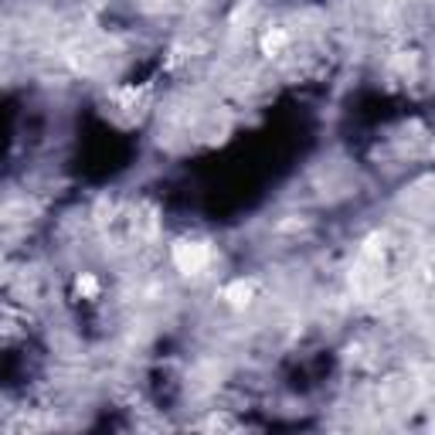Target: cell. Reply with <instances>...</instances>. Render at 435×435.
<instances>
[{"mask_svg": "<svg viewBox=\"0 0 435 435\" xmlns=\"http://www.w3.org/2000/svg\"><path fill=\"white\" fill-rule=\"evenodd\" d=\"M207 259H211V252L201 241H181V245H174V262H177L181 272H201L207 266Z\"/></svg>", "mask_w": 435, "mask_h": 435, "instance_id": "cell-1", "label": "cell"}, {"mask_svg": "<svg viewBox=\"0 0 435 435\" xmlns=\"http://www.w3.org/2000/svg\"><path fill=\"white\" fill-rule=\"evenodd\" d=\"M248 296H252V282H245V279H238V282H232V286L225 289V299H228L232 306H245Z\"/></svg>", "mask_w": 435, "mask_h": 435, "instance_id": "cell-2", "label": "cell"}, {"mask_svg": "<svg viewBox=\"0 0 435 435\" xmlns=\"http://www.w3.org/2000/svg\"><path fill=\"white\" fill-rule=\"evenodd\" d=\"M282 44H286V31H272V35H266V41H262V48H266L269 55H276Z\"/></svg>", "mask_w": 435, "mask_h": 435, "instance_id": "cell-3", "label": "cell"}, {"mask_svg": "<svg viewBox=\"0 0 435 435\" xmlns=\"http://www.w3.org/2000/svg\"><path fill=\"white\" fill-rule=\"evenodd\" d=\"M75 286H79V293H85V296H92V293H95V279H92V276H79Z\"/></svg>", "mask_w": 435, "mask_h": 435, "instance_id": "cell-4", "label": "cell"}]
</instances>
